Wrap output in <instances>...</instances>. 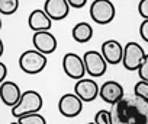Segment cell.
<instances>
[{
	"label": "cell",
	"instance_id": "ffe728a7",
	"mask_svg": "<svg viewBox=\"0 0 148 124\" xmlns=\"http://www.w3.org/2000/svg\"><path fill=\"white\" fill-rule=\"evenodd\" d=\"M96 124H113L112 121V111L109 109H99L95 115Z\"/></svg>",
	"mask_w": 148,
	"mask_h": 124
},
{
	"label": "cell",
	"instance_id": "cb8c5ba5",
	"mask_svg": "<svg viewBox=\"0 0 148 124\" xmlns=\"http://www.w3.org/2000/svg\"><path fill=\"white\" fill-rule=\"evenodd\" d=\"M87 3V0H68V5L70 8H74V9H80V8H84Z\"/></svg>",
	"mask_w": 148,
	"mask_h": 124
},
{
	"label": "cell",
	"instance_id": "8fae6325",
	"mask_svg": "<svg viewBox=\"0 0 148 124\" xmlns=\"http://www.w3.org/2000/svg\"><path fill=\"white\" fill-rule=\"evenodd\" d=\"M123 48L122 44L116 39H108L102 44V48H100V53L102 55L105 57V60L108 61V64H119L122 63L123 60Z\"/></svg>",
	"mask_w": 148,
	"mask_h": 124
},
{
	"label": "cell",
	"instance_id": "2e32d148",
	"mask_svg": "<svg viewBox=\"0 0 148 124\" xmlns=\"http://www.w3.org/2000/svg\"><path fill=\"white\" fill-rule=\"evenodd\" d=\"M71 35L76 42H80V44L89 42L93 38V26L89 22H79L73 28Z\"/></svg>",
	"mask_w": 148,
	"mask_h": 124
},
{
	"label": "cell",
	"instance_id": "4316f807",
	"mask_svg": "<svg viewBox=\"0 0 148 124\" xmlns=\"http://www.w3.org/2000/svg\"><path fill=\"white\" fill-rule=\"evenodd\" d=\"M87 124H96V123H95V121H92V123H87Z\"/></svg>",
	"mask_w": 148,
	"mask_h": 124
},
{
	"label": "cell",
	"instance_id": "7a4b0ae2",
	"mask_svg": "<svg viewBox=\"0 0 148 124\" xmlns=\"http://www.w3.org/2000/svg\"><path fill=\"white\" fill-rule=\"evenodd\" d=\"M42 105H44V99H42L41 94L29 89L22 94L19 104L15 108H12V115L15 118H21V117H25L29 114H36V112H39Z\"/></svg>",
	"mask_w": 148,
	"mask_h": 124
},
{
	"label": "cell",
	"instance_id": "277c9868",
	"mask_svg": "<svg viewBox=\"0 0 148 124\" xmlns=\"http://www.w3.org/2000/svg\"><path fill=\"white\" fill-rule=\"evenodd\" d=\"M62 70L64 73L74 80H82L84 79L86 72V64L83 57H80L77 53H65L62 57Z\"/></svg>",
	"mask_w": 148,
	"mask_h": 124
},
{
	"label": "cell",
	"instance_id": "30bf717a",
	"mask_svg": "<svg viewBox=\"0 0 148 124\" xmlns=\"http://www.w3.org/2000/svg\"><path fill=\"white\" fill-rule=\"evenodd\" d=\"M99 96L102 98V101H105L106 104H110L113 107L125 98V91H123V86L119 82L108 80L103 85H100Z\"/></svg>",
	"mask_w": 148,
	"mask_h": 124
},
{
	"label": "cell",
	"instance_id": "9c48e42d",
	"mask_svg": "<svg viewBox=\"0 0 148 124\" xmlns=\"http://www.w3.org/2000/svg\"><path fill=\"white\" fill-rule=\"evenodd\" d=\"M100 86L92 79L84 78L82 80H77L74 85V94H76L83 102H92L99 96Z\"/></svg>",
	"mask_w": 148,
	"mask_h": 124
},
{
	"label": "cell",
	"instance_id": "484cf974",
	"mask_svg": "<svg viewBox=\"0 0 148 124\" xmlns=\"http://www.w3.org/2000/svg\"><path fill=\"white\" fill-rule=\"evenodd\" d=\"M9 124H21L19 121H12V123H9Z\"/></svg>",
	"mask_w": 148,
	"mask_h": 124
},
{
	"label": "cell",
	"instance_id": "52a82bcc",
	"mask_svg": "<svg viewBox=\"0 0 148 124\" xmlns=\"http://www.w3.org/2000/svg\"><path fill=\"white\" fill-rule=\"evenodd\" d=\"M83 60H84V64H86V72L92 78H100L106 73L108 61L105 60V57L102 55L100 51L89 50V51L84 53Z\"/></svg>",
	"mask_w": 148,
	"mask_h": 124
},
{
	"label": "cell",
	"instance_id": "e0dca14e",
	"mask_svg": "<svg viewBox=\"0 0 148 124\" xmlns=\"http://www.w3.org/2000/svg\"><path fill=\"white\" fill-rule=\"evenodd\" d=\"M19 9V0H0V13L13 15Z\"/></svg>",
	"mask_w": 148,
	"mask_h": 124
},
{
	"label": "cell",
	"instance_id": "ba28073f",
	"mask_svg": "<svg viewBox=\"0 0 148 124\" xmlns=\"http://www.w3.org/2000/svg\"><path fill=\"white\" fill-rule=\"evenodd\" d=\"M58 111L67 118H74L83 111V101L76 94H64L58 101Z\"/></svg>",
	"mask_w": 148,
	"mask_h": 124
},
{
	"label": "cell",
	"instance_id": "7402d4cb",
	"mask_svg": "<svg viewBox=\"0 0 148 124\" xmlns=\"http://www.w3.org/2000/svg\"><path fill=\"white\" fill-rule=\"evenodd\" d=\"M138 13L144 18V21H148V0H141L138 3Z\"/></svg>",
	"mask_w": 148,
	"mask_h": 124
},
{
	"label": "cell",
	"instance_id": "6da1fadb",
	"mask_svg": "<svg viewBox=\"0 0 148 124\" xmlns=\"http://www.w3.org/2000/svg\"><path fill=\"white\" fill-rule=\"evenodd\" d=\"M113 124H148V104L138 96H125L112 108Z\"/></svg>",
	"mask_w": 148,
	"mask_h": 124
},
{
	"label": "cell",
	"instance_id": "d6986e66",
	"mask_svg": "<svg viewBox=\"0 0 148 124\" xmlns=\"http://www.w3.org/2000/svg\"><path fill=\"white\" fill-rule=\"evenodd\" d=\"M134 94H135V96L144 99L148 104V82L138 80L135 83V86H134Z\"/></svg>",
	"mask_w": 148,
	"mask_h": 124
},
{
	"label": "cell",
	"instance_id": "7c38bea8",
	"mask_svg": "<svg viewBox=\"0 0 148 124\" xmlns=\"http://www.w3.org/2000/svg\"><path fill=\"white\" fill-rule=\"evenodd\" d=\"M22 94L23 92H21V88L15 82L6 80L3 83H0V98H2V102L6 107H10V109L19 104Z\"/></svg>",
	"mask_w": 148,
	"mask_h": 124
},
{
	"label": "cell",
	"instance_id": "4fadbf2b",
	"mask_svg": "<svg viewBox=\"0 0 148 124\" xmlns=\"http://www.w3.org/2000/svg\"><path fill=\"white\" fill-rule=\"evenodd\" d=\"M32 44L35 47L36 51L42 53L44 55H48V54H52L55 50H57V38L49 32V31H45V32H35L34 37H32Z\"/></svg>",
	"mask_w": 148,
	"mask_h": 124
},
{
	"label": "cell",
	"instance_id": "3957f363",
	"mask_svg": "<svg viewBox=\"0 0 148 124\" xmlns=\"http://www.w3.org/2000/svg\"><path fill=\"white\" fill-rule=\"evenodd\" d=\"M47 55L36 50H26L19 57V67L26 75H38L47 67Z\"/></svg>",
	"mask_w": 148,
	"mask_h": 124
},
{
	"label": "cell",
	"instance_id": "603a6c76",
	"mask_svg": "<svg viewBox=\"0 0 148 124\" xmlns=\"http://www.w3.org/2000/svg\"><path fill=\"white\" fill-rule=\"evenodd\" d=\"M139 37L148 42V21H142L141 25H139Z\"/></svg>",
	"mask_w": 148,
	"mask_h": 124
},
{
	"label": "cell",
	"instance_id": "44dd1931",
	"mask_svg": "<svg viewBox=\"0 0 148 124\" xmlns=\"http://www.w3.org/2000/svg\"><path fill=\"white\" fill-rule=\"evenodd\" d=\"M138 76H139V80L148 82V54H147V57L144 58L141 67L138 69Z\"/></svg>",
	"mask_w": 148,
	"mask_h": 124
},
{
	"label": "cell",
	"instance_id": "5bb4252c",
	"mask_svg": "<svg viewBox=\"0 0 148 124\" xmlns=\"http://www.w3.org/2000/svg\"><path fill=\"white\" fill-rule=\"evenodd\" d=\"M44 10L51 21H62L70 13L68 0H47L44 3Z\"/></svg>",
	"mask_w": 148,
	"mask_h": 124
},
{
	"label": "cell",
	"instance_id": "8992f818",
	"mask_svg": "<svg viewBox=\"0 0 148 124\" xmlns=\"http://www.w3.org/2000/svg\"><path fill=\"white\" fill-rule=\"evenodd\" d=\"M116 9L113 2L109 0H96L90 5V16L99 25H108L115 19Z\"/></svg>",
	"mask_w": 148,
	"mask_h": 124
},
{
	"label": "cell",
	"instance_id": "ac0fdd59",
	"mask_svg": "<svg viewBox=\"0 0 148 124\" xmlns=\"http://www.w3.org/2000/svg\"><path fill=\"white\" fill-rule=\"evenodd\" d=\"M18 121H19L21 124H47L45 117H44L42 114H39V112L21 117V118H18Z\"/></svg>",
	"mask_w": 148,
	"mask_h": 124
},
{
	"label": "cell",
	"instance_id": "5b68a950",
	"mask_svg": "<svg viewBox=\"0 0 148 124\" xmlns=\"http://www.w3.org/2000/svg\"><path fill=\"white\" fill-rule=\"evenodd\" d=\"M147 57V53L144 51V48L135 42V41H129L125 48H123V60L122 64L126 70L129 72H138V69L141 67L144 58Z\"/></svg>",
	"mask_w": 148,
	"mask_h": 124
},
{
	"label": "cell",
	"instance_id": "9a60e30c",
	"mask_svg": "<svg viewBox=\"0 0 148 124\" xmlns=\"http://www.w3.org/2000/svg\"><path fill=\"white\" fill-rule=\"evenodd\" d=\"M28 25L29 28L35 32H45L49 31L52 26V21L51 18L45 13L44 9H35L31 12L29 18H28Z\"/></svg>",
	"mask_w": 148,
	"mask_h": 124
},
{
	"label": "cell",
	"instance_id": "d4e9b609",
	"mask_svg": "<svg viewBox=\"0 0 148 124\" xmlns=\"http://www.w3.org/2000/svg\"><path fill=\"white\" fill-rule=\"evenodd\" d=\"M6 75H8V69H6V64L3 63V61H0V83L6 82Z\"/></svg>",
	"mask_w": 148,
	"mask_h": 124
}]
</instances>
